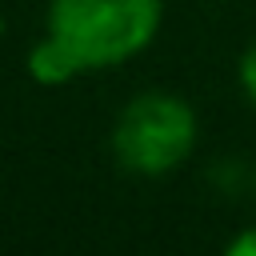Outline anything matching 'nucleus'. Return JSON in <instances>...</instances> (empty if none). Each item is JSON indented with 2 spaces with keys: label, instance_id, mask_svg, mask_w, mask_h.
<instances>
[{
  "label": "nucleus",
  "instance_id": "obj_6",
  "mask_svg": "<svg viewBox=\"0 0 256 256\" xmlns=\"http://www.w3.org/2000/svg\"><path fill=\"white\" fill-rule=\"evenodd\" d=\"M0 36H4V16H0Z\"/></svg>",
  "mask_w": 256,
  "mask_h": 256
},
{
  "label": "nucleus",
  "instance_id": "obj_5",
  "mask_svg": "<svg viewBox=\"0 0 256 256\" xmlns=\"http://www.w3.org/2000/svg\"><path fill=\"white\" fill-rule=\"evenodd\" d=\"M220 256H256V224H252V228H240V232L224 244Z\"/></svg>",
  "mask_w": 256,
  "mask_h": 256
},
{
  "label": "nucleus",
  "instance_id": "obj_1",
  "mask_svg": "<svg viewBox=\"0 0 256 256\" xmlns=\"http://www.w3.org/2000/svg\"><path fill=\"white\" fill-rule=\"evenodd\" d=\"M160 0H48L44 32L64 40L84 72L136 60L160 32Z\"/></svg>",
  "mask_w": 256,
  "mask_h": 256
},
{
  "label": "nucleus",
  "instance_id": "obj_4",
  "mask_svg": "<svg viewBox=\"0 0 256 256\" xmlns=\"http://www.w3.org/2000/svg\"><path fill=\"white\" fill-rule=\"evenodd\" d=\"M236 84H240L244 100L256 108V40L240 52V64H236Z\"/></svg>",
  "mask_w": 256,
  "mask_h": 256
},
{
  "label": "nucleus",
  "instance_id": "obj_2",
  "mask_svg": "<svg viewBox=\"0 0 256 256\" xmlns=\"http://www.w3.org/2000/svg\"><path fill=\"white\" fill-rule=\"evenodd\" d=\"M200 140V120L196 108L168 92V88H144L136 92L112 120L108 148L112 160L132 172V176H168L188 164Z\"/></svg>",
  "mask_w": 256,
  "mask_h": 256
},
{
  "label": "nucleus",
  "instance_id": "obj_3",
  "mask_svg": "<svg viewBox=\"0 0 256 256\" xmlns=\"http://www.w3.org/2000/svg\"><path fill=\"white\" fill-rule=\"evenodd\" d=\"M24 64H28V76H32L40 88H64V84H72L76 76H84V64H80V60L72 56V48H68L64 40H56L52 32H40V40L28 48Z\"/></svg>",
  "mask_w": 256,
  "mask_h": 256
}]
</instances>
